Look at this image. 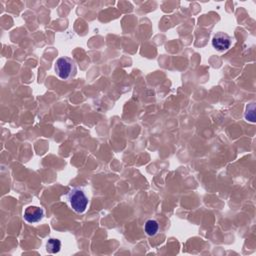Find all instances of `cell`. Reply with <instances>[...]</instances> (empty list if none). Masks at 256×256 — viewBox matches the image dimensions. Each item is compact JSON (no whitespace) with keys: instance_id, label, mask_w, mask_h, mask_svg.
Instances as JSON below:
<instances>
[{"instance_id":"cell-1","label":"cell","mask_w":256,"mask_h":256,"mask_svg":"<svg viewBox=\"0 0 256 256\" xmlns=\"http://www.w3.org/2000/svg\"><path fill=\"white\" fill-rule=\"evenodd\" d=\"M54 69L57 76L62 80H68L73 78L77 72L76 63L70 57L58 58L55 62Z\"/></svg>"},{"instance_id":"cell-2","label":"cell","mask_w":256,"mask_h":256,"mask_svg":"<svg viewBox=\"0 0 256 256\" xmlns=\"http://www.w3.org/2000/svg\"><path fill=\"white\" fill-rule=\"evenodd\" d=\"M68 200H69L72 209L76 213H83L88 206V197L81 188L72 189L68 194Z\"/></svg>"},{"instance_id":"cell-3","label":"cell","mask_w":256,"mask_h":256,"mask_svg":"<svg viewBox=\"0 0 256 256\" xmlns=\"http://www.w3.org/2000/svg\"><path fill=\"white\" fill-rule=\"evenodd\" d=\"M232 44V38L224 32H217L212 38V46L218 51H226Z\"/></svg>"},{"instance_id":"cell-4","label":"cell","mask_w":256,"mask_h":256,"mask_svg":"<svg viewBox=\"0 0 256 256\" xmlns=\"http://www.w3.org/2000/svg\"><path fill=\"white\" fill-rule=\"evenodd\" d=\"M44 216V211L38 206H29L24 211V219L28 223H37L42 220Z\"/></svg>"},{"instance_id":"cell-5","label":"cell","mask_w":256,"mask_h":256,"mask_svg":"<svg viewBox=\"0 0 256 256\" xmlns=\"http://www.w3.org/2000/svg\"><path fill=\"white\" fill-rule=\"evenodd\" d=\"M144 230L146 232L147 235L149 236H154L157 234L158 230H159V224L156 220H153V219H149L145 222L144 225Z\"/></svg>"},{"instance_id":"cell-6","label":"cell","mask_w":256,"mask_h":256,"mask_svg":"<svg viewBox=\"0 0 256 256\" xmlns=\"http://www.w3.org/2000/svg\"><path fill=\"white\" fill-rule=\"evenodd\" d=\"M61 248V241L56 238H50V239L46 243V251L48 253L54 254L58 253Z\"/></svg>"}]
</instances>
